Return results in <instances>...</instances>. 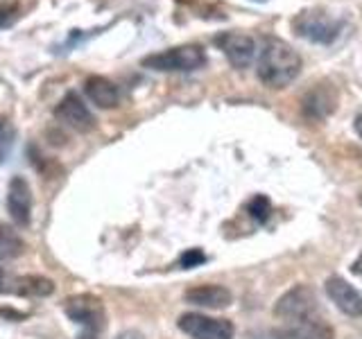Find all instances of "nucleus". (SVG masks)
Listing matches in <instances>:
<instances>
[{
	"label": "nucleus",
	"mask_w": 362,
	"mask_h": 339,
	"mask_svg": "<svg viewBox=\"0 0 362 339\" xmlns=\"http://www.w3.org/2000/svg\"><path fill=\"white\" fill-rule=\"evenodd\" d=\"M184 299L192 305L211 308V310H222L226 305H231V301H233L231 292L222 285H195V287L186 290Z\"/></svg>",
	"instance_id": "13"
},
{
	"label": "nucleus",
	"mask_w": 362,
	"mask_h": 339,
	"mask_svg": "<svg viewBox=\"0 0 362 339\" xmlns=\"http://www.w3.org/2000/svg\"><path fill=\"white\" fill-rule=\"evenodd\" d=\"M326 294L339 310L349 316H362V294L351 287L344 278L331 276L326 280Z\"/></svg>",
	"instance_id": "11"
},
{
	"label": "nucleus",
	"mask_w": 362,
	"mask_h": 339,
	"mask_svg": "<svg viewBox=\"0 0 362 339\" xmlns=\"http://www.w3.org/2000/svg\"><path fill=\"white\" fill-rule=\"evenodd\" d=\"M0 292L16 294V297H50L54 292V282L43 276H7L0 282Z\"/></svg>",
	"instance_id": "12"
},
{
	"label": "nucleus",
	"mask_w": 362,
	"mask_h": 339,
	"mask_svg": "<svg viewBox=\"0 0 362 339\" xmlns=\"http://www.w3.org/2000/svg\"><path fill=\"white\" fill-rule=\"evenodd\" d=\"M360 203H362V195H360Z\"/></svg>",
	"instance_id": "25"
},
{
	"label": "nucleus",
	"mask_w": 362,
	"mask_h": 339,
	"mask_svg": "<svg viewBox=\"0 0 362 339\" xmlns=\"http://www.w3.org/2000/svg\"><path fill=\"white\" fill-rule=\"evenodd\" d=\"M204 64H206V54L199 45H179V48H170L143 59V66L161 73H190L199 71Z\"/></svg>",
	"instance_id": "3"
},
{
	"label": "nucleus",
	"mask_w": 362,
	"mask_h": 339,
	"mask_svg": "<svg viewBox=\"0 0 362 339\" xmlns=\"http://www.w3.org/2000/svg\"><path fill=\"white\" fill-rule=\"evenodd\" d=\"M292 30L297 37L310 43H333L344 30V23L331 16L326 9H303L292 20Z\"/></svg>",
	"instance_id": "2"
},
{
	"label": "nucleus",
	"mask_w": 362,
	"mask_h": 339,
	"mask_svg": "<svg viewBox=\"0 0 362 339\" xmlns=\"http://www.w3.org/2000/svg\"><path fill=\"white\" fill-rule=\"evenodd\" d=\"M3 278H5V271H3V267H0V282H3Z\"/></svg>",
	"instance_id": "24"
},
{
	"label": "nucleus",
	"mask_w": 362,
	"mask_h": 339,
	"mask_svg": "<svg viewBox=\"0 0 362 339\" xmlns=\"http://www.w3.org/2000/svg\"><path fill=\"white\" fill-rule=\"evenodd\" d=\"M247 213H249V218H254L258 224H263L269 220V215H272V203L267 197L263 195H256L252 201L247 203Z\"/></svg>",
	"instance_id": "17"
},
{
	"label": "nucleus",
	"mask_w": 362,
	"mask_h": 339,
	"mask_svg": "<svg viewBox=\"0 0 362 339\" xmlns=\"http://www.w3.org/2000/svg\"><path fill=\"white\" fill-rule=\"evenodd\" d=\"M84 90H86V95L88 100L93 102L95 107L100 109H113L118 105V100H120V90L118 86L111 82V79L107 77H88L86 79V84H84Z\"/></svg>",
	"instance_id": "14"
},
{
	"label": "nucleus",
	"mask_w": 362,
	"mask_h": 339,
	"mask_svg": "<svg viewBox=\"0 0 362 339\" xmlns=\"http://www.w3.org/2000/svg\"><path fill=\"white\" fill-rule=\"evenodd\" d=\"M333 109H335V95H333V90H328L324 86L313 88L310 93L303 97V113L310 120H324Z\"/></svg>",
	"instance_id": "15"
},
{
	"label": "nucleus",
	"mask_w": 362,
	"mask_h": 339,
	"mask_svg": "<svg viewBox=\"0 0 362 339\" xmlns=\"http://www.w3.org/2000/svg\"><path fill=\"white\" fill-rule=\"evenodd\" d=\"M64 310L68 319L84 326V331L100 333L105 328V305L93 294H77L66 301Z\"/></svg>",
	"instance_id": "6"
},
{
	"label": "nucleus",
	"mask_w": 362,
	"mask_h": 339,
	"mask_svg": "<svg viewBox=\"0 0 362 339\" xmlns=\"http://www.w3.org/2000/svg\"><path fill=\"white\" fill-rule=\"evenodd\" d=\"M7 145H9L7 124H5V120H0V161H3V156H5V152H7Z\"/></svg>",
	"instance_id": "19"
},
{
	"label": "nucleus",
	"mask_w": 362,
	"mask_h": 339,
	"mask_svg": "<svg viewBox=\"0 0 362 339\" xmlns=\"http://www.w3.org/2000/svg\"><path fill=\"white\" fill-rule=\"evenodd\" d=\"M179 331L192 339H233L235 328L229 319H213L206 314L188 312L179 316Z\"/></svg>",
	"instance_id": "5"
},
{
	"label": "nucleus",
	"mask_w": 362,
	"mask_h": 339,
	"mask_svg": "<svg viewBox=\"0 0 362 339\" xmlns=\"http://www.w3.org/2000/svg\"><path fill=\"white\" fill-rule=\"evenodd\" d=\"M118 339H143V337H141L139 333H122Z\"/></svg>",
	"instance_id": "23"
},
{
	"label": "nucleus",
	"mask_w": 362,
	"mask_h": 339,
	"mask_svg": "<svg viewBox=\"0 0 362 339\" xmlns=\"http://www.w3.org/2000/svg\"><path fill=\"white\" fill-rule=\"evenodd\" d=\"M269 339H333V328L313 316V319L305 321H294L283 328H274V331H269Z\"/></svg>",
	"instance_id": "10"
},
{
	"label": "nucleus",
	"mask_w": 362,
	"mask_h": 339,
	"mask_svg": "<svg viewBox=\"0 0 362 339\" xmlns=\"http://www.w3.org/2000/svg\"><path fill=\"white\" fill-rule=\"evenodd\" d=\"M220 45V50L235 68H247L252 66L256 59V41L252 37H247L243 32H224L215 41Z\"/></svg>",
	"instance_id": "8"
},
{
	"label": "nucleus",
	"mask_w": 362,
	"mask_h": 339,
	"mask_svg": "<svg viewBox=\"0 0 362 339\" xmlns=\"http://www.w3.org/2000/svg\"><path fill=\"white\" fill-rule=\"evenodd\" d=\"M202 263H206V254L202 251V249H188L186 254H181L179 258V267L181 269H192Z\"/></svg>",
	"instance_id": "18"
},
{
	"label": "nucleus",
	"mask_w": 362,
	"mask_h": 339,
	"mask_svg": "<svg viewBox=\"0 0 362 339\" xmlns=\"http://www.w3.org/2000/svg\"><path fill=\"white\" fill-rule=\"evenodd\" d=\"M23 251H25L23 237L11 229V226L0 224V263H3V260H14Z\"/></svg>",
	"instance_id": "16"
},
{
	"label": "nucleus",
	"mask_w": 362,
	"mask_h": 339,
	"mask_svg": "<svg viewBox=\"0 0 362 339\" xmlns=\"http://www.w3.org/2000/svg\"><path fill=\"white\" fill-rule=\"evenodd\" d=\"M301 66V56L290 43L267 39L258 56V79L269 88H283L299 77Z\"/></svg>",
	"instance_id": "1"
},
{
	"label": "nucleus",
	"mask_w": 362,
	"mask_h": 339,
	"mask_svg": "<svg viewBox=\"0 0 362 339\" xmlns=\"http://www.w3.org/2000/svg\"><path fill=\"white\" fill-rule=\"evenodd\" d=\"M354 127H356L358 136H360V138H362V113H360V116L356 118V122H354Z\"/></svg>",
	"instance_id": "22"
},
{
	"label": "nucleus",
	"mask_w": 362,
	"mask_h": 339,
	"mask_svg": "<svg viewBox=\"0 0 362 339\" xmlns=\"http://www.w3.org/2000/svg\"><path fill=\"white\" fill-rule=\"evenodd\" d=\"M351 271H354V274H356L358 278H362V254L356 258V263L351 265Z\"/></svg>",
	"instance_id": "20"
},
{
	"label": "nucleus",
	"mask_w": 362,
	"mask_h": 339,
	"mask_svg": "<svg viewBox=\"0 0 362 339\" xmlns=\"http://www.w3.org/2000/svg\"><path fill=\"white\" fill-rule=\"evenodd\" d=\"M77 339H98V333H93V331H84Z\"/></svg>",
	"instance_id": "21"
},
{
	"label": "nucleus",
	"mask_w": 362,
	"mask_h": 339,
	"mask_svg": "<svg viewBox=\"0 0 362 339\" xmlns=\"http://www.w3.org/2000/svg\"><path fill=\"white\" fill-rule=\"evenodd\" d=\"M54 116H57V120H62L66 127H71L79 133H86L95 127L93 113L88 111V107L79 100L77 93H66L59 105H57Z\"/></svg>",
	"instance_id": "7"
},
{
	"label": "nucleus",
	"mask_w": 362,
	"mask_h": 339,
	"mask_svg": "<svg viewBox=\"0 0 362 339\" xmlns=\"http://www.w3.org/2000/svg\"><path fill=\"white\" fill-rule=\"evenodd\" d=\"M7 210L18 226H28L32 218V190L23 177H11L7 188Z\"/></svg>",
	"instance_id": "9"
},
{
	"label": "nucleus",
	"mask_w": 362,
	"mask_h": 339,
	"mask_svg": "<svg viewBox=\"0 0 362 339\" xmlns=\"http://www.w3.org/2000/svg\"><path fill=\"white\" fill-rule=\"evenodd\" d=\"M317 310V297L315 290L308 285H294L288 290L274 305V316L279 319L294 323V321H305L313 319Z\"/></svg>",
	"instance_id": "4"
}]
</instances>
